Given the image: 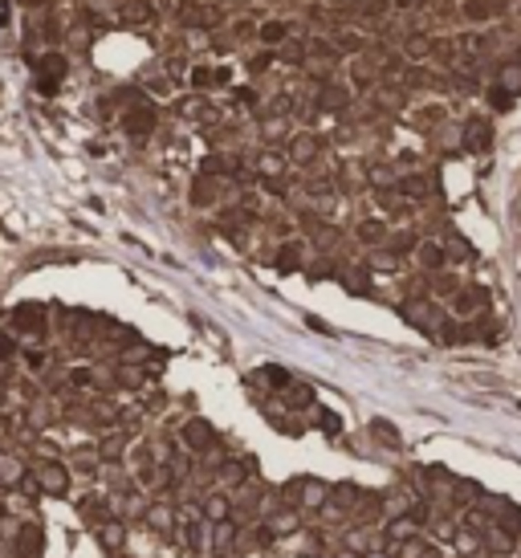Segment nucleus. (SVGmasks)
<instances>
[{
    "label": "nucleus",
    "instance_id": "1",
    "mask_svg": "<svg viewBox=\"0 0 521 558\" xmlns=\"http://www.w3.org/2000/svg\"><path fill=\"white\" fill-rule=\"evenodd\" d=\"M183 440H187L192 448H208V444H212V428H208L204 420H192V424L183 428Z\"/></svg>",
    "mask_w": 521,
    "mask_h": 558
},
{
    "label": "nucleus",
    "instance_id": "2",
    "mask_svg": "<svg viewBox=\"0 0 521 558\" xmlns=\"http://www.w3.org/2000/svg\"><path fill=\"white\" fill-rule=\"evenodd\" d=\"M41 485L49 493H61L65 489V469H57V465H45L41 469Z\"/></svg>",
    "mask_w": 521,
    "mask_h": 558
},
{
    "label": "nucleus",
    "instance_id": "3",
    "mask_svg": "<svg viewBox=\"0 0 521 558\" xmlns=\"http://www.w3.org/2000/svg\"><path fill=\"white\" fill-rule=\"evenodd\" d=\"M260 37H265V41H285V25H281V21H269V25L260 29Z\"/></svg>",
    "mask_w": 521,
    "mask_h": 558
},
{
    "label": "nucleus",
    "instance_id": "4",
    "mask_svg": "<svg viewBox=\"0 0 521 558\" xmlns=\"http://www.w3.org/2000/svg\"><path fill=\"white\" fill-rule=\"evenodd\" d=\"M208 517H212V521H224V517H228V501H224V497H212V501H208Z\"/></svg>",
    "mask_w": 521,
    "mask_h": 558
},
{
    "label": "nucleus",
    "instance_id": "5",
    "mask_svg": "<svg viewBox=\"0 0 521 558\" xmlns=\"http://www.w3.org/2000/svg\"><path fill=\"white\" fill-rule=\"evenodd\" d=\"M127 127L139 130V134H143V130H151V114H147V110H143V114H134V119H127Z\"/></svg>",
    "mask_w": 521,
    "mask_h": 558
},
{
    "label": "nucleus",
    "instance_id": "6",
    "mask_svg": "<svg viewBox=\"0 0 521 558\" xmlns=\"http://www.w3.org/2000/svg\"><path fill=\"white\" fill-rule=\"evenodd\" d=\"M484 12H489V8H484V0H469V4H464V17H473V21H480Z\"/></svg>",
    "mask_w": 521,
    "mask_h": 558
},
{
    "label": "nucleus",
    "instance_id": "7",
    "mask_svg": "<svg viewBox=\"0 0 521 558\" xmlns=\"http://www.w3.org/2000/svg\"><path fill=\"white\" fill-rule=\"evenodd\" d=\"M147 517H151V526H172V514H167V510H159V506H155Z\"/></svg>",
    "mask_w": 521,
    "mask_h": 558
},
{
    "label": "nucleus",
    "instance_id": "8",
    "mask_svg": "<svg viewBox=\"0 0 521 558\" xmlns=\"http://www.w3.org/2000/svg\"><path fill=\"white\" fill-rule=\"evenodd\" d=\"M208 82H212V74H208V70H196V74H192V86H208Z\"/></svg>",
    "mask_w": 521,
    "mask_h": 558
}]
</instances>
